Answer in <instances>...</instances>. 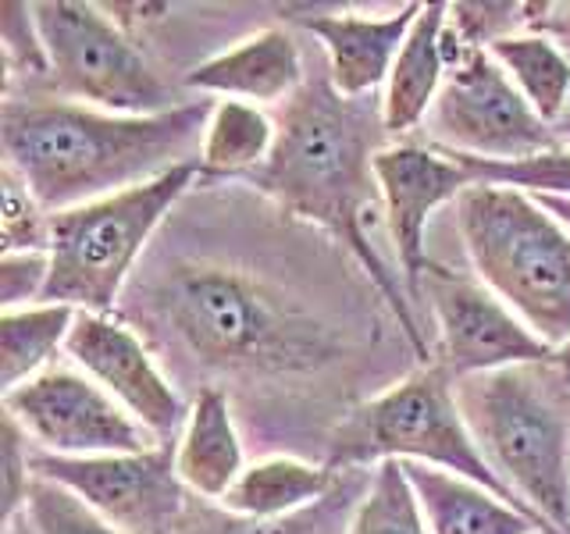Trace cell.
Here are the masks:
<instances>
[{"mask_svg":"<svg viewBox=\"0 0 570 534\" xmlns=\"http://www.w3.org/2000/svg\"><path fill=\"white\" fill-rule=\"evenodd\" d=\"M332 488V471L314 463L272 456L249 463L243 477L228 488L222 506L243 521H285L317 506Z\"/></svg>","mask_w":570,"mask_h":534,"instance_id":"20","label":"cell"},{"mask_svg":"<svg viewBox=\"0 0 570 534\" xmlns=\"http://www.w3.org/2000/svg\"><path fill=\"white\" fill-rule=\"evenodd\" d=\"M552 129H557V136H560V139H570V111H567L557 125H552Z\"/></svg>","mask_w":570,"mask_h":534,"instance_id":"37","label":"cell"},{"mask_svg":"<svg viewBox=\"0 0 570 534\" xmlns=\"http://www.w3.org/2000/svg\"><path fill=\"white\" fill-rule=\"evenodd\" d=\"M382 111L374 115L367 100H346L343 93H335L328 76L307 79L299 93L285 103L275 150L261 171L249 175V182L275 196L285 210L332 231L364 264L392 314L400 317V328L406 332L417 360L428 364L432 356H428L424 335L410 310V296L396 285L364 231L367 210L379 196L374 154L382 150Z\"/></svg>","mask_w":570,"mask_h":534,"instance_id":"2","label":"cell"},{"mask_svg":"<svg viewBox=\"0 0 570 534\" xmlns=\"http://www.w3.org/2000/svg\"><path fill=\"white\" fill-rule=\"evenodd\" d=\"M157 314L196 360L210 367L303 370L325 338L254 278L214 264L175 267L154 296Z\"/></svg>","mask_w":570,"mask_h":534,"instance_id":"5","label":"cell"},{"mask_svg":"<svg viewBox=\"0 0 570 534\" xmlns=\"http://www.w3.org/2000/svg\"><path fill=\"white\" fill-rule=\"evenodd\" d=\"M76 317L79 310L65 303H36V307L0 314V385L4 392L47 370L50 356L68 343Z\"/></svg>","mask_w":570,"mask_h":534,"instance_id":"21","label":"cell"},{"mask_svg":"<svg viewBox=\"0 0 570 534\" xmlns=\"http://www.w3.org/2000/svg\"><path fill=\"white\" fill-rule=\"evenodd\" d=\"M29 467L36 477L76 492L125 534H168L186 510V485L168 445L115 456H53L29 449Z\"/></svg>","mask_w":570,"mask_h":534,"instance_id":"11","label":"cell"},{"mask_svg":"<svg viewBox=\"0 0 570 534\" xmlns=\"http://www.w3.org/2000/svg\"><path fill=\"white\" fill-rule=\"evenodd\" d=\"M4 414L53 456L150 453L165 445L76 367H47L26 385L4 392Z\"/></svg>","mask_w":570,"mask_h":534,"instance_id":"10","label":"cell"},{"mask_svg":"<svg viewBox=\"0 0 570 534\" xmlns=\"http://www.w3.org/2000/svg\"><path fill=\"white\" fill-rule=\"evenodd\" d=\"M485 50L503 65L539 118L557 125L570 111V61L552 40L534 32H513Z\"/></svg>","mask_w":570,"mask_h":534,"instance_id":"22","label":"cell"},{"mask_svg":"<svg viewBox=\"0 0 570 534\" xmlns=\"http://www.w3.org/2000/svg\"><path fill=\"white\" fill-rule=\"evenodd\" d=\"M0 200H4V214H0V246L4 254H47L50 246V214L40 207V200L29 192V186L18 178L8 165L0 175Z\"/></svg>","mask_w":570,"mask_h":534,"instance_id":"27","label":"cell"},{"mask_svg":"<svg viewBox=\"0 0 570 534\" xmlns=\"http://www.w3.org/2000/svg\"><path fill=\"white\" fill-rule=\"evenodd\" d=\"M410 488L417 495L424 524L432 534H534L539 524L507 498L492 495L474 481L428 467V463H400ZM546 534V531H542Z\"/></svg>","mask_w":570,"mask_h":534,"instance_id":"17","label":"cell"},{"mask_svg":"<svg viewBox=\"0 0 570 534\" xmlns=\"http://www.w3.org/2000/svg\"><path fill=\"white\" fill-rule=\"evenodd\" d=\"M385 459L400 463H428V467L450 471L489 488L492 495L507 498L524 516H531L546 534H552L539 516H534L510 485L492 471L485 453L478 449L468 421H463L450 374L442 367H428L410 374L406 382L392 385L379 399L356 406L353 414L338 424L332 438V467H379Z\"/></svg>","mask_w":570,"mask_h":534,"instance_id":"6","label":"cell"},{"mask_svg":"<svg viewBox=\"0 0 570 534\" xmlns=\"http://www.w3.org/2000/svg\"><path fill=\"white\" fill-rule=\"evenodd\" d=\"M478 449L552 534H570V374L517 364L453 385Z\"/></svg>","mask_w":570,"mask_h":534,"instance_id":"3","label":"cell"},{"mask_svg":"<svg viewBox=\"0 0 570 534\" xmlns=\"http://www.w3.org/2000/svg\"><path fill=\"white\" fill-rule=\"evenodd\" d=\"M453 157L474 175V182L507 186V189H521L534 196H570V150H552L531 160H510V165H503V160L463 157V154H453Z\"/></svg>","mask_w":570,"mask_h":534,"instance_id":"26","label":"cell"},{"mask_svg":"<svg viewBox=\"0 0 570 534\" xmlns=\"http://www.w3.org/2000/svg\"><path fill=\"white\" fill-rule=\"evenodd\" d=\"M200 160L104 200L50 214V278L40 303H65L86 314H111L136 257L154 228L196 182Z\"/></svg>","mask_w":570,"mask_h":534,"instance_id":"7","label":"cell"},{"mask_svg":"<svg viewBox=\"0 0 570 534\" xmlns=\"http://www.w3.org/2000/svg\"><path fill=\"white\" fill-rule=\"evenodd\" d=\"M303 82H307V71H303L299 47L282 29H264L257 36H249L239 47L196 65L186 76L189 89L243 100L254 107L289 103L303 89Z\"/></svg>","mask_w":570,"mask_h":534,"instance_id":"16","label":"cell"},{"mask_svg":"<svg viewBox=\"0 0 570 534\" xmlns=\"http://www.w3.org/2000/svg\"><path fill=\"white\" fill-rule=\"evenodd\" d=\"M534 196V192H531ZM534 200H539L552 218H557L567 231H570V196H534Z\"/></svg>","mask_w":570,"mask_h":534,"instance_id":"34","label":"cell"},{"mask_svg":"<svg viewBox=\"0 0 570 534\" xmlns=\"http://www.w3.org/2000/svg\"><path fill=\"white\" fill-rule=\"evenodd\" d=\"M450 22V4H424L414 29L400 50L382 97L385 136H403L432 111L435 97L445 82L442 61V32Z\"/></svg>","mask_w":570,"mask_h":534,"instance_id":"19","label":"cell"},{"mask_svg":"<svg viewBox=\"0 0 570 534\" xmlns=\"http://www.w3.org/2000/svg\"><path fill=\"white\" fill-rule=\"evenodd\" d=\"M214 100L125 118L65 100H8L0 111L4 165L47 214L104 200L200 160Z\"/></svg>","mask_w":570,"mask_h":534,"instance_id":"1","label":"cell"},{"mask_svg":"<svg viewBox=\"0 0 570 534\" xmlns=\"http://www.w3.org/2000/svg\"><path fill=\"white\" fill-rule=\"evenodd\" d=\"M424 4H403L385 18L361 14H321L299 18L303 29L317 36L328 53V79L346 100H367L382 82H389L392 65L414 29Z\"/></svg>","mask_w":570,"mask_h":534,"instance_id":"15","label":"cell"},{"mask_svg":"<svg viewBox=\"0 0 570 534\" xmlns=\"http://www.w3.org/2000/svg\"><path fill=\"white\" fill-rule=\"evenodd\" d=\"M175 471L183 485L204 498H222L228 488L243 477V442L236 424H232V409L225 392L204 388L200 399L193 403L189 421L183 427L175 449Z\"/></svg>","mask_w":570,"mask_h":534,"instance_id":"18","label":"cell"},{"mask_svg":"<svg viewBox=\"0 0 570 534\" xmlns=\"http://www.w3.org/2000/svg\"><path fill=\"white\" fill-rule=\"evenodd\" d=\"M338 527V495H325L317 506L285 521H243L232 516L214 534H332Z\"/></svg>","mask_w":570,"mask_h":534,"instance_id":"31","label":"cell"},{"mask_svg":"<svg viewBox=\"0 0 570 534\" xmlns=\"http://www.w3.org/2000/svg\"><path fill=\"white\" fill-rule=\"evenodd\" d=\"M456 228L481 285L560 349L570 338V231L531 192L485 182L456 200Z\"/></svg>","mask_w":570,"mask_h":534,"instance_id":"4","label":"cell"},{"mask_svg":"<svg viewBox=\"0 0 570 534\" xmlns=\"http://www.w3.org/2000/svg\"><path fill=\"white\" fill-rule=\"evenodd\" d=\"M346 534H432L400 459H385L371 471L367 488L353 506Z\"/></svg>","mask_w":570,"mask_h":534,"instance_id":"24","label":"cell"},{"mask_svg":"<svg viewBox=\"0 0 570 534\" xmlns=\"http://www.w3.org/2000/svg\"><path fill=\"white\" fill-rule=\"evenodd\" d=\"M278 129L261 107L243 100H218L200 147L204 175H243L261 171L275 150Z\"/></svg>","mask_w":570,"mask_h":534,"instance_id":"23","label":"cell"},{"mask_svg":"<svg viewBox=\"0 0 570 534\" xmlns=\"http://www.w3.org/2000/svg\"><path fill=\"white\" fill-rule=\"evenodd\" d=\"M552 360H557V364H560V367H563V370L570 374V338H567V343H563V346L557 349V356H552Z\"/></svg>","mask_w":570,"mask_h":534,"instance_id":"36","label":"cell"},{"mask_svg":"<svg viewBox=\"0 0 570 534\" xmlns=\"http://www.w3.org/2000/svg\"><path fill=\"white\" fill-rule=\"evenodd\" d=\"M517 26H528V4H453L450 29L468 47H492Z\"/></svg>","mask_w":570,"mask_h":534,"instance_id":"28","label":"cell"},{"mask_svg":"<svg viewBox=\"0 0 570 534\" xmlns=\"http://www.w3.org/2000/svg\"><path fill=\"white\" fill-rule=\"evenodd\" d=\"M534 534H542V531H534Z\"/></svg>","mask_w":570,"mask_h":534,"instance_id":"38","label":"cell"},{"mask_svg":"<svg viewBox=\"0 0 570 534\" xmlns=\"http://www.w3.org/2000/svg\"><path fill=\"white\" fill-rule=\"evenodd\" d=\"M22 513L32 534H125L111 521H104L94 506H86L76 492H68L36 474L29 481Z\"/></svg>","mask_w":570,"mask_h":534,"instance_id":"25","label":"cell"},{"mask_svg":"<svg viewBox=\"0 0 570 534\" xmlns=\"http://www.w3.org/2000/svg\"><path fill=\"white\" fill-rule=\"evenodd\" d=\"M428 299L439 320L442 370L450 378H471L517 364H546L557 356L521 317H517L492 289L468 278H456L428 264Z\"/></svg>","mask_w":570,"mask_h":534,"instance_id":"12","label":"cell"},{"mask_svg":"<svg viewBox=\"0 0 570 534\" xmlns=\"http://www.w3.org/2000/svg\"><path fill=\"white\" fill-rule=\"evenodd\" d=\"M29 481H32L29 438L22 427L14 424V417L4 414V524H11L14 516H22Z\"/></svg>","mask_w":570,"mask_h":534,"instance_id":"32","label":"cell"},{"mask_svg":"<svg viewBox=\"0 0 570 534\" xmlns=\"http://www.w3.org/2000/svg\"><path fill=\"white\" fill-rule=\"evenodd\" d=\"M0 43H4L8 65H14L18 71H29V76L50 71L32 4H0Z\"/></svg>","mask_w":570,"mask_h":534,"instance_id":"29","label":"cell"},{"mask_svg":"<svg viewBox=\"0 0 570 534\" xmlns=\"http://www.w3.org/2000/svg\"><path fill=\"white\" fill-rule=\"evenodd\" d=\"M32 14L40 26L50 76L68 97L125 118L165 115L178 107L150 61L97 4L40 0L32 4Z\"/></svg>","mask_w":570,"mask_h":534,"instance_id":"8","label":"cell"},{"mask_svg":"<svg viewBox=\"0 0 570 534\" xmlns=\"http://www.w3.org/2000/svg\"><path fill=\"white\" fill-rule=\"evenodd\" d=\"M374 178H379V192L385 200L389 231L400 249L406 296L414 303L424 296V271L432 264L424 257V225L442 204H456L474 186V175L450 150L396 142V147H382L374 154Z\"/></svg>","mask_w":570,"mask_h":534,"instance_id":"14","label":"cell"},{"mask_svg":"<svg viewBox=\"0 0 570 534\" xmlns=\"http://www.w3.org/2000/svg\"><path fill=\"white\" fill-rule=\"evenodd\" d=\"M50 278L47 254H4L0 257V303L4 310L36 307Z\"/></svg>","mask_w":570,"mask_h":534,"instance_id":"30","label":"cell"},{"mask_svg":"<svg viewBox=\"0 0 570 534\" xmlns=\"http://www.w3.org/2000/svg\"><path fill=\"white\" fill-rule=\"evenodd\" d=\"M528 29L557 43L570 61V0H563V4H528Z\"/></svg>","mask_w":570,"mask_h":534,"instance_id":"33","label":"cell"},{"mask_svg":"<svg viewBox=\"0 0 570 534\" xmlns=\"http://www.w3.org/2000/svg\"><path fill=\"white\" fill-rule=\"evenodd\" d=\"M4 534H32V527H29V521H26V513H22V516H14L11 524H4Z\"/></svg>","mask_w":570,"mask_h":534,"instance_id":"35","label":"cell"},{"mask_svg":"<svg viewBox=\"0 0 570 534\" xmlns=\"http://www.w3.org/2000/svg\"><path fill=\"white\" fill-rule=\"evenodd\" d=\"M65 349L82 374H89L107 396H115L160 442L186 427L189 414L183 396L157 370L150 349L125 320L79 310Z\"/></svg>","mask_w":570,"mask_h":534,"instance_id":"13","label":"cell"},{"mask_svg":"<svg viewBox=\"0 0 570 534\" xmlns=\"http://www.w3.org/2000/svg\"><path fill=\"white\" fill-rule=\"evenodd\" d=\"M432 132L445 150L481 160H531L560 150L557 129L539 118L485 47H468L445 68L432 107Z\"/></svg>","mask_w":570,"mask_h":534,"instance_id":"9","label":"cell"}]
</instances>
